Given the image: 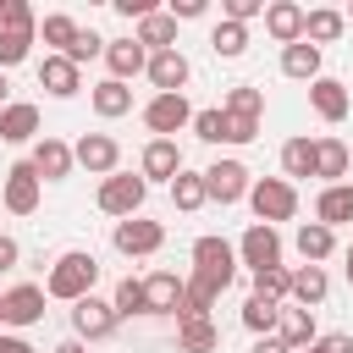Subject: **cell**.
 Listing matches in <instances>:
<instances>
[{
	"label": "cell",
	"instance_id": "obj_52",
	"mask_svg": "<svg viewBox=\"0 0 353 353\" xmlns=\"http://www.w3.org/2000/svg\"><path fill=\"white\" fill-rule=\"evenodd\" d=\"M50 353H88V342H77V336H66V342H55Z\"/></svg>",
	"mask_w": 353,
	"mask_h": 353
},
{
	"label": "cell",
	"instance_id": "obj_10",
	"mask_svg": "<svg viewBox=\"0 0 353 353\" xmlns=\"http://www.w3.org/2000/svg\"><path fill=\"white\" fill-rule=\"evenodd\" d=\"M143 127H149L154 138H171V132L193 127V105H188V94H154V99L143 105Z\"/></svg>",
	"mask_w": 353,
	"mask_h": 353
},
{
	"label": "cell",
	"instance_id": "obj_55",
	"mask_svg": "<svg viewBox=\"0 0 353 353\" xmlns=\"http://www.w3.org/2000/svg\"><path fill=\"white\" fill-rule=\"evenodd\" d=\"M6 6H11V0H0V22H6Z\"/></svg>",
	"mask_w": 353,
	"mask_h": 353
},
{
	"label": "cell",
	"instance_id": "obj_53",
	"mask_svg": "<svg viewBox=\"0 0 353 353\" xmlns=\"http://www.w3.org/2000/svg\"><path fill=\"white\" fill-rule=\"evenodd\" d=\"M6 94H11V83H6V72H0V110H6V105H11V99H6Z\"/></svg>",
	"mask_w": 353,
	"mask_h": 353
},
{
	"label": "cell",
	"instance_id": "obj_39",
	"mask_svg": "<svg viewBox=\"0 0 353 353\" xmlns=\"http://www.w3.org/2000/svg\"><path fill=\"white\" fill-rule=\"evenodd\" d=\"M33 44H39V33H17V28H0V72L22 66V61L33 55Z\"/></svg>",
	"mask_w": 353,
	"mask_h": 353
},
{
	"label": "cell",
	"instance_id": "obj_3",
	"mask_svg": "<svg viewBox=\"0 0 353 353\" xmlns=\"http://www.w3.org/2000/svg\"><path fill=\"white\" fill-rule=\"evenodd\" d=\"M248 210H254L259 226L292 221V215H298V188H292L287 176H259V182L248 188Z\"/></svg>",
	"mask_w": 353,
	"mask_h": 353
},
{
	"label": "cell",
	"instance_id": "obj_49",
	"mask_svg": "<svg viewBox=\"0 0 353 353\" xmlns=\"http://www.w3.org/2000/svg\"><path fill=\"white\" fill-rule=\"evenodd\" d=\"M17 259H22L17 237H6V232H0V276H6V270H17Z\"/></svg>",
	"mask_w": 353,
	"mask_h": 353
},
{
	"label": "cell",
	"instance_id": "obj_51",
	"mask_svg": "<svg viewBox=\"0 0 353 353\" xmlns=\"http://www.w3.org/2000/svg\"><path fill=\"white\" fill-rule=\"evenodd\" d=\"M248 353H287V347H281L276 336H254V347H248Z\"/></svg>",
	"mask_w": 353,
	"mask_h": 353
},
{
	"label": "cell",
	"instance_id": "obj_14",
	"mask_svg": "<svg viewBox=\"0 0 353 353\" xmlns=\"http://www.w3.org/2000/svg\"><path fill=\"white\" fill-rule=\"evenodd\" d=\"M143 77L154 83V94H182V88L193 83V61H188L182 50H154Z\"/></svg>",
	"mask_w": 353,
	"mask_h": 353
},
{
	"label": "cell",
	"instance_id": "obj_29",
	"mask_svg": "<svg viewBox=\"0 0 353 353\" xmlns=\"http://www.w3.org/2000/svg\"><path fill=\"white\" fill-rule=\"evenodd\" d=\"M292 248L303 254V265H320V259H331V254H336V232H331V226H320V221H303V226H298V237H292Z\"/></svg>",
	"mask_w": 353,
	"mask_h": 353
},
{
	"label": "cell",
	"instance_id": "obj_42",
	"mask_svg": "<svg viewBox=\"0 0 353 353\" xmlns=\"http://www.w3.org/2000/svg\"><path fill=\"white\" fill-rule=\"evenodd\" d=\"M105 44H110V39H99L94 28H83V33L72 39V50H66V61H72V66H83V61H94V55H105Z\"/></svg>",
	"mask_w": 353,
	"mask_h": 353
},
{
	"label": "cell",
	"instance_id": "obj_50",
	"mask_svg": "<svg viewBox=\"0 0 353 353\" xmlns=\"http://www.w3.org/2000/svg\"><path fill=\"white\" fill-rule=\"evenodd\" d=\"M0 353H39V347H28L17 331H0Z\"/></svg>",
	"mask_w": 353,
	"mask_h": 353
},
{
	"label": "cell",
	"instance_id": "obj_6",
	"mask_svg": "<svg viewBox=\"0 0 353 353\" xmlns=\"http://www.w3.org/2000/svg\"><path fill=\"white\" fill-rule=\"evenodd\" d=\"M248 188H254V176H248V165L243 160H215V165H204V193H210V204H243L248 199Z\"/></svg>",
	"mask_w": 353,
	"mask_h": 353
},
{
	"label": "cell",
	"instance_id": "obj_8",
	"mask_svg": "<svg viewBox=\"0 0 353 353\" xmlns=\"http://www.w3.org/2000/svg\"><path fill=\"white\" fill-rule=\"evenodd\" d=\"M110 243H116V254H127V259H149V254H160V248H165V226H160V221L132 215V221H116Z\"/></svg>",
	"mask_w": 353,
	"mask_h": 353
},
{
	"label": "cell",
	"instance_id": "obj_17",
	"mask_svg": "<svg viewBox=\"0 0 353 353\" xmlns=\"http://www.w3.org/2000/svg\"><path fill=\"white\" fill-rule=\"evenodd\" d=\"M28 160H33V171H39L44 182H66V176H72V165H77L72 143H66V138H50V132L33 143V154H28Z\"/></svg>",
	"mask_w": 353,
	"mask_h": 353
},
{
	"label": "cell",
	"instance_id": "obj_24",
	"mask_svg": "<svg viewBox=\"0 0 353 353\" xmlns=\"http://www.w3.org/2000/svg\"><path fill=\"white\" fill-rule=\"evenodd\" d=\"M314 221L320 226H353V182H336V188H320L314 199Z\"/></svg>",
	"mask_w": 353,
	"mask_h": 353
},
{
	"label": "cell",
	"instance_id": "obj_38",
	"mask_svg": "<svg viewBox=\"0 0 353 353\" xmlns=\"http://www.w3.org/2000/svg\"><path fill=\"white\" fill-rule=\"evenodd\" d=\"M210 50H215L221 61H237V55L248 50V28H243V22H215V28H210Z\"/></svg>",
	"mask_w": 353,
	"mask_h": 353
},
{
	"label": "cell",
	"instance_id": "obj_34",
	"mask_svg": "<svg viewBox=\"0 0 353 353\" xmlns=\"http://www.w3.org/2000/svg\"><path fill=\"white\" fill-rule=\"evenodd\" d=\"M281 176L298 188V176H314V138H287L281 143Z\"/></svg>",
	"mask_w": 353,
	"mask_h": 353
},
{
	"label": "cell",
	"instance_id": "obj_44",
	"mask_svg": "<svg viewBox=\"0 0 353 353\" xmlns=\"http://www.w3.org/2000/svg\"><path fill=\"white\" fill-rule=\"evenodd\" d=\"M254 17H265V0H226L221 6V22H243L248 28Z\"/></svg>",
	"mask_w": 353,
	"mask_h": 353
},
{
	"label": "cell",
	"instance_id": "obj_5",
	"mask_svg": "<svg viewBox=\"0 0 353 353\" xmlns=\"http://www.w3.org/2000/svg\"><path fill=\"white\" fill-rule=\"evenodd\" d=\"M116 325H121V314H116L110 298L94 292V298H83V303H72V336H77V342H110Z\"/></svg>",
	"mask_w": 353,
	"mask_h": 353
},
{
	"label": "cell",
	"instance_id": "obj_26",
	"mask_svg": "<svg viewBox=\"0 0 353 353\" xmlns=\"http://www.w3.org/2000/svg\"><path fill=\"white\" fill-rule=\"evenodd\" d=\"M320 55H325V50H314L309 39L287 44V50H281V77H292V83H314V77H325V72H320Z\"/></svg>",
	"mask_w": 353,
	"mask_h": 353
},
{
	"label": "cell",
	"instance_id": "obj_19",
	"mask_svg": "<svg viewBox=\"0 0 353 353\" xmlns=\"http://www.w3.org/2000/svg\"><path fill=\"white\" fill-rule=\"evenodd\" d=\"M276 342H281L287 353H303V347H314V342H320V331H314V314H309V309H298V303H281Z\"/></svg>",
	"mask_w": 353,
	"mask_h": 353
},
{
	"label": "cell",
	"instance_id": "obj_16",
	"mask_svg": "<svg viewBox=\"0 0 353 353\" xmlns=\"http://www.w3.org/2000/svg\"><path fill=\"white\" fill-rule=\"evenodd\" d=\"M309 110H314L320 121H347V110H353L347 83H342V77H314V83H309Z\"/></svg>",
	"mask_w": 353,
	"mask_h": 353
},
{
	"label": "cell",
	"instance_id": "obj_56",
	"mask_svg": "<svg viewBox=\"0 0 353 353\" xmlns=\"http://www.w3.org/2000/svg\"><path fill=\"white\" fill-rule=\"evenodd\" d=\"M342 17H347V28H353V6H347V11H342Z\"/></svg>",
	"mask_w": 353,
	"mask_h": 353
},
{
	"label": "cell",
	"instance_id": "obj_15",
	"mask_svg": "<svg viewBox=\"0 0 353 353\" xmlns=\"http://www.w3.org/2000/svg\"><path fill=\"white\" fill-rule=\"evenodd\" d=\"M39 88H44L50 99H77V94H83V66H72L66 55H50V50H44V61H39Z\"/></svg>",
	"mask_w": 353,
	"mask_h": 353
},
{
	"label": "cell",
	"instance_id": "obj_9",
	"mask_svg": "<svg viewBox=\"0 0 353 353\" xmlns=\"http://www.w3.org/2000/svg\"><path fill=\"white\" fill-rule=\"evenodd\" d=\"M237 265H248V276H259V270H276V265H281V232L254 221V226L237 237Z\"/></svg>",
	"mask_w": 353,
	"mask_h": 353
},
{
	"label": "cell",
	"instance_id": "obj_4",
	"mask_svg": "<svg viewBox=\"0 0 353 353\" xmlns=\"http://www.w3.org/2000/svg\"><path fill=\"white\" fill-rule=\"evenodd\" d=\"M39 199H44V176L33 171V160L6 165V176H0V204H6L11 215H33Z\"/></svg>",
	"mask_w": 353,
	"mask_h": 353
},
{
	"label": "cell",
	"instance_id": "obj_18",
	"mask_svg": "<svg viewBox=\"0 0 353 353\" xmlns=\"http://www.w3.org/2000/svg\"><path fill=\"white\" fill-rule=\"evenodd\" d=\"M303 22H309V11H303L298 0H270V6H265V33H270L281 50L303 39Z\"/></svg>",
	"mask_w": 353,
	"mask_h": 353
},
{
	"label": "cell",
	"instance_id": "obj_47",
	"mask_svg": "<svg viewBox=\"0 0 353 353\" xmlns=\"http://www.w3.org/2000/svg\"><path fill=\"white\" fill-rule=\"evenodd\" d=\"M116 11H121L127 22H143V17H154L160 6H149V0H116Z\"/></svg>",
	"mask_w": 353,
	"mask_h": 353
},
{
	"label": "cell",
	"instance_id": "obj_2",
	"mask_svg": "<svg viewBox=\"0 0 353 353\" xmlns=\"http://www.w3.org/2000/svg\"><path fill=\"white\" fill-rule=\"evenodd\" d=\"M143 199H149V182H143V176H132V171L105 176V182H99V193H94L99 215H110V221H132V215H143Z\"/></svg>",
	"mask_w": 353,
	"mask_h": 353
},
{
	"label": "cell",
	"instance_id": "obj_22",
	"mask_svg": "<svg viewBox=\"0 0 353 353\" xmlns=\"http://www.w3.org/2000/svg\"><path fill=\"white\" fill-rule=\"evenodd\" d=\"M325 292H331V276H325V265H292V303L298 309H320L325 303Z\"/></svg>",
	"mask_w": 353,
	"mask_h": 353
},
{
	"label": "cell",
	"instance_id": "obj_12",
	"mask_svg": "<svg viewBox=\"0 0 353 353\" xmlns=\"http://www.w3.org/2000/svg\"><path fill=\"white\" fill-rule=\"evenodd\" d=\"M188 165H182V149H176V138H149L143 143V154H138V176L143 182H176Z\"/></svg>",
	"mask_w": 353,
	"mask_h": 353
},
{
	"label": "cell",
	"instance_id": "obj_57",
	"mask_svg": "<svg viewBox=\"0 0 353 353\" xmlns=\"http://www.w3.org/2000/svg\"><path fill=\"white\" fill-rule=\"evenodd\" d=\"M0 303H6V292H0Z\"/></svg>",
	"mask_w": 353,
	"mask_h": 353
},
{
	"label": "cell",
	"instance_id": "obj_54",
	"mask_svg": "<svg viewBox=\"0 0 353 353\" xmlns=\"http://www.w3.org/2000/svg\"><path fill=\"white\" fill-rule=\"evenodd\" d=\"M347 287H353V243H347Z\"/></svg>",
	"mask_w": 353,
	"mask_h": 353
},
{
	"label": "cell",
	"instance_id": "obj_48",
	"mask_svg": "<svg viewBox=\"0 0 353 353\" xmlns=\"http://www.w3.org/2000/svg\"><path fill=\"white\" fill-rule=\"evenodd\" d=\"M165 11H171L176 22H199V17H204V0H171Z\"/></svg>",
	"mask_w": 353,
	"mask_h": 353
},
{
	"label": "cell",
	"instance_id": "obj_35",
	"mask_svg": "<svg viewBox=\"0 0 353 353\" xmlns=\"http://www.w3.org/2000/svg\"><path fill=\"white\" fill-rule=\"evenodd\" d=\"M221 110L226 116H265V88H254V83H232L226 94H221Z\"/></svg>",
	"mask_w": 353,
	"mask_h": 353
},
{
	"label": "cell",
	"instance_id": "obj_58",
	"mask_svg": "<svg viewBox=\"0 0 353 353\" xmlns=\"http://www.w3.org/2000/svg\"><path fill=\"white\" fill-rule=\"evenodd\" d=\"M303 353H309V347H303Z\"/></svg>",
	"mask_w": 353,
	"mask_h": 353
},
{
	"label": "cell",
	"instance_id": "obj_31",
	"mask_svg": "<svg viewBox=\"0 0 353 353\" xmlns=\"http://www.w3.org/2000/svg\"><path fill=\"white\" fill-rule=\"evenodd\" d=\"M132 39H138L149 55H154V50H176V17H171V11H154V17H143V22H138V33H132Z\"/></svg>",
	"mask_w": 353,
	"mask_h": 353
},
{
	"label": "cell",
	"instance_id": "obj_1",
	"mask_svg": "<svg viewBox=\"0 0 353 353\" xmlns=\"http://www.w3.org/2000/svg\"><path fill=\"white\" fill-rule=\"evenodd\" d=\"M94 287H99V259H94L88 248L55 254V265H50V276H44V298H55V303H83V298H94Z\"/></svg>",
	"mask_w": 353,
	"mask_h": 353
},
{
	"label": "cell",
	"instance_id": "obj_27",
	"mask_svg": "<svg viewBox=\"0 0 353 353\" xmlns=\"http://www.w3.org/2000/svg\"><path fill=\"white\" fill-rule=\"evenodd\" d=\"M88 105H94V116H99V121H116V116H127V110H132V88H127V83H116V77H105V83H94V88H88Z\"/></svg>",
	"mask_w": 353,
	"mask_h": 353
},
{
	"label": "cell",
	"instance_id": "obj_7",
	"mask_svg": "<svg viewBox=\"0 0 353 353\" xmlns=\"http://www.w3.org/2000/svg\"><path fill=\"white\" fill-rule=\"evenodd\" d=\"M44 320V287L39 281H17L6 287V303H0V331H28Z\"/></svg>",
	"mask_w": 353,
	"mask_h": 353
},
{
	"label": "cell",
	"instance_id": "obj_41",
	"mask_svg": "<svg viewBox=\"0 0 353 353\" xmlns=\"http://www.w3.org/2000/svg\"><path fill=\"white\" fill-rule=\"evenodd\" d=\"M193 138H204V143H226V110H221V105L193 110Z\"/></svg>",
	"mask_w": 353,
	"mask_h": 353
},
{
	"label": "cell",
	"instance_id": "obj_21",
	"mask_svg": "<svg viewBox=\"0 0 353 353\" xmlns=\"http://www.w3.org/2000/svg\"><path fill=\"white\" fill-rule=\"evenodd\" d=\"M0 138H6V143H39V138H44V132H39V105L11 99V105L0 110Z\"/></svg>",
	"mask_w": 353,
	"mask_h": 353
},
{
	"label": "cell",
	"instance_id": "obj_13",
	"mask_svg": "<svg viewBox=\"0 0 353 353\" xmlns=\"http://www.w3.org/2000/svg\"><path fill=\"white\" fill-rule=\"evenodd\" d=\"M193 270H204V276H215V281H237V243H226V237H199L193 243Z\"/></svg>",
	"mask_w": 353,
	"mask_h": 353
},
{
	"label": "cell",
	"instance_id": "obj_43",
	"mask_svg": "<svg viewBox=\"0 0 353 353\" xmlns=\"http://www.w3.org/2000/svg\"><path fill=\"white\" fill-rule=\"evenodd\" d=\"M0 28H17V33H39V11L28 6V0H11L6 6V22Z\"/></svg>",
	"mask_w": 353,
	"mask_h": 353
},
{
	"label": "cell",
	"instance_id": "obj_32",
	"mask_svg": "<svg viewBox=\"0 0 353 353\" xmlns=\"http://www.w3.org/2000/svg\"><path fill=\"white\" fill-rule=\"evenodd\" d=\"M276 320H281V303H270V298H259V292L243 298V331H248V336H276Z\"/></svg>",
	"mask_w": 353,
	"mask_h": 353
},
{
	"label": "cell",
	"instance_id": "obj_28",
	"mask_svg": "<svg viewBox=\"0 0 353 353\" xmlns=\"http://www.w3.org/2000/svg\"><path fill=\"white\" fill-rule=\"evenodd\" d=\"M347 33V17L336 11V6H314L309 11V22H303V39L314 44V50H325V44H336Z\"/></svg>",
	"mask_w": 353,
	"mask_h": 353
},
{
	"label": "cell",
	"instance_id": "obj_23",
	"mask_svg": "<svg viewBox=\"0 0 353 353\" xmlns=\"http://www.w3.org/2000/svg\"><path fill=\"white\" fill-rule=\"evenodd\" d=\"M143 287H149V314H176L182 309V292H188V276L154 270V276H143Z\"/></svg>",
	"mask_w": 353,
	"mask_h": 353
},
{
	"label": "cell",
	"instance_id": "obj_25",
	"mask_svg": "<svg viewBox=\"0 0 353 353\" xmlns=\"http://www.w3.org/2000/svg\"><path fill=\"white\" fill-rule=\"evenodd\" d=\"M347 165H353V154H347L342 138H314V176H320L325 188H336V182L347 176Z\"/></svg>",
	"mask_w": 353,
	"mask_h": 353
},
{
	"label": "cell",
	"instance_id": "obj_11",
	"mask_svg": "<svg viewBox=\"0 0 353 353\" xmlns=\"http://www.w3.org/2000/svg\"><path fill=\"white\" fill-rule=\"evenodd\" d=\"M72 154H77V165L88 171V176H116V165H121V143L110 138V132H83L77 143H72Z\"/></svg>",
	"mask_w": 353,
	"mask_h": 353
},
{
	"label": "cell",
	"instance_id": "obj_37",
	"mask_svg": "<svg viewBox=\"0 0 353 353\" xmlns=\"http://www.w3.org/2000/svg\"><path fill=\"white\" fill-rule=\"evenodd\" d=\"M110 303H116V314H121V320L149 314V287H143L138 276H121V281H116V292H110Z\"/></svg>",
	"mask_w": 353,
	"mask_h": 353
},
{
	"label": "cell",
	"instance_id": "obj_33",
	"mask_svg": "<svg viewBox=\"0 0 353 353\" xmlns=\"http://www.w3.org/2000/svg\"><path fill=\"white\" fill-rule=\"evenodd\" d=\"M77 33H83V28H77V17H66V11H50V17H39V39L50 44V55H66Z\"/></svg>",
	"mask_w": 353,
	"mask_h": 353
},
{
	"label": "cell",
	"instance_id": "obj_20",
	"mask_svg": "<svg viewBox=\"0 0 353 353\" xmlns=\"http://www.w3.org/2000/svg\"><path fill=\"white\" fill-rule=\"evenodd\" d=\"M105 66H110L116 83H132V77L149 72V50H143L138 39H110V44H105Z\"/></svg>",
	"mask_w": 353,
	"mask_h": 353
},
{
	"label": "cell",
	"instance_id": "obj_45",
	"mask_svg": "<svg viewBox=\"0 0 353 353\" xmlns=\"http://www.w3.org/2000/svg\"><path fill=\"white\" fill-rule=\"evenodd\" d=\"M254 138H259L254 116H226V143H254Z\"/></svg>",
	"mask_w": 353,
	"mask_h": 353
},
{
	"label": "cell",
	"instance_id": "obj_36",
	"mask_svg": "<svg viewBox=\"0 0 353 353\" xmlns=\"http://www.w3.org/2000/svg\"><path fill=\"white\" fill-rule=\"evenodd\" d=\"M171 204H176L182 215L204 210V204H210V193H204V171H182V176L171 182Z\"/></svg>",
	"mask_w": 353,
	"mask_h": 353
},
{
	"label": "cell",
	"instance_id": "obj_30",
	"mask_svg": "<svg viewBox=\"0 0 353 353\" xmlns=\"http://www.w3.org/2000/svg\"><path fill=\"white\" fill-rule=\"evenodd\" d=\"M215 347H221V331H215L210 314H199V320H176V353H215Z\"/></svg>",
	"mask_w": 353,
	"mask_h": 353
},
{
	"label": "cell",
	"instance_id": "obj_40",
	"mask_svg": "<svg viewBox=\"0 0 353 353\" xmlns=\"http://www.w3.org/2000/svg\"><path fill=\"white\" fill-rule=\"evenodd\" d=\"M254 292H259V298H270V303H292V270H287V265L259 270V276H254Z\"/></svg>",
	"mask_w": 353,
	"mask_h": 353
},
{
	"label": "cell",
	"instance_id": "obj_46",
	"mask_svg": "<svg viewBox=\"0 0 353 353\" xmlns=\"http://www.w3.org/2000/svg\"><path fill=\"white\" fill-rule=\"evenodd\" d=\"M309 353H353V336H347V331H331V336H320Z\"/></svg>",
	"mask_w": 353,
	"mask_h": 353
}]
</instances>
